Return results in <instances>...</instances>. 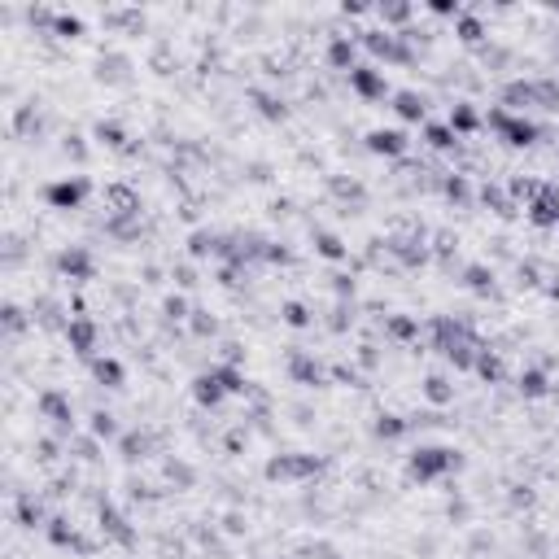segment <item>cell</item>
I'll use <instances>...</instances> for the list:
<instances>
[{
    "instance_id": "cell-1",
    "label": "cell",
    "mask_w": 559,
    "mask_h": 559,
    "mask_svg": "<svg viewBox=\"0 0 559 559\" xmlns=\"http://www.w3.org/2000/svg\"><path fill=\"white\" fill-rule=\"evenodd\" d=\"M446 468H459V459H454V450H420L415 459H411V472H415L420 481H429V476H437V472H446Z\"/></svg>"
},
{
    "instance_id": "cell-2",
    "label": "cell",
    "mask_w": 559,
    "mask_h": 559,
    "mask_svg": "<svg viewBox=\"0 0 559 559\" xmlns=\"http://www.w3.org/2000/svg\"><path fill=\"white\" fill-rule=\"evenodd\" d=\"M489 123H494V127H498V131H503V136L512 140V144H529V140L537 136V127H533V123H520V118H507V114H489Z\"/></svg>"
},
{
    "instance_id": "cell-3",
    "label": "cell",
    "mask_w": 559,
    "mask_h": 559,
    "mask_svg": "<svg viewBox=\"0 0 559 559\" xmlns=\"http://www.w3.org/2000/svg\"><path fill=\"white\" fill-rule=\"evenodd\" d=\"M350 84L363 92V96H385V79L376 75V70H367V66H354V70H350Z\"/></svg>"
},
{
    "instance_id": "cell-4",
    "label": "cell",
    "mask_w": 559,
    "mask_h": 559,
    "mask_svg": "<svg viewBox=\"0 0 559 559\" xmlns=\"http://www.w3.org/2000/svg\"><path fill=\"white\" fill-rule=\"evenodd\" d=\"M79 197H84V184H70V179H66V184H53L48 188V201H53L57 210H70V206H79Z\"/></svg>"
},
{
    "instance_id": "cell-5",
    "label": "cell",
    "mask_w": 559,
    "mask_h": 559,
    "mask_svg": "<svg viewBox=\"0 0 559 559\" xmlns=\"http://www.w3.org/2000/svg\"><path fill=\"white\" fill-rule=\"evenodd\" d=\"M372 149L376 153H406V136L402 131H372Z\"/></svg>"
},
{
    "instance_id": "cell-6",
    "label": "cell",
    "mask_w": 559,
    "mask_h": 559,
    "mask_svg": "<svg viewBox=\"0 0 559 559\" xmlns=\"http://www.w3.org/2000/svg\"><path fill=\"white\" fill-rule=\"evenodd\" d=\"M223 385H219V376H201V381H197V398H201V402H219L223 398Z\"/></svg>"
},
{
    "instance_id": "cell-7",
    "label": "cell",
    "mask_w": 559,
    "mask_h": 559,
    "mask_svg": "<svg viewBox=\"0 0 559 559\" xmlns=\"http://www.w3.org/2000/svg\"><path fill=\"white\" fill-rule=\"evenodd\" d=\"M398 114H402V118H424V101L415 92H402L398 96Z\"/></svg>"
},
{
    "instance_id": "cell-8",
    "label": "cell",
    "mask_w": 559,
    "mask_h": 559,
    "mask_svg": "<svg viewBox=\"0 0 559 559\" xmlns=\"http://www.w3.org/2000/svg\"><path fill=\"white\" fill-rule=\"evenodd\" d=\"M61 271H70V275H88L92 267H88V258L79 254V250H66V254H61Z\"/></svg>"
},
{
    "instance_id": "cell-9",
    "label": "cell",
    "mask_w": 559,
    "mask_h": 559,
    "mask_svg": "<svg viewBox=\"0 0 559 559\" xmlns=\"http://www.w3.org/2000/svg\"><path fill=\"white\" fill-rule=\"evenodd\" d=\"M520 389L529 393V398H542V393H546V376H542V372H524L520 376Z\"/></svg>"
},
{
    "instance_id": "cell-10",
    "label": "cell",
    "mask_w": 559,
    "mask_h": 559,
    "mask_svg": "<svg viewBox=\"0 0 559 559\" xmlns=\"http://www.w3.org/2000/svg\"><path fill=\"white\" fill-rule=\"evenodd\" d=\"M450 127H454V131H472V127H476V114H472L468 105L450 109Z\"/></svg>"
},
{
    "instance_id": "cell-11",
    "label": "cell",
    "mask_w": 559,
    "mask_h": 559,
    "mask_svg": "<svg viewBox=\"0 0 559 559\" xmlns=\"http://www.w3.org/2000/svg\"><path fill=\"white\" fill-rule=\"evenodd\" d=\"M96 376H101V381H109V385H118V381H123V367L109 363V358H101V363H96Z\"/></svg>"
},
{
    "instance_id": "cell-12",
    "label": "cell",
    "mask_w": 559,
    "mask_h": 559,
    "mask_svg": "<svg viewBox=\"0 0 559 559\" xmlns=\"http://www.w3.org/2000/svg\"><path fill=\"white\" fill-rule=\"evenodd\" d=\"M70 341L79 345V354H88V345H92V328H88V323H75V328H70Z\"/></svg>"
},
{
    "instance_id": "cell-13",
    "label": "cell",
    "mask_w": 559,
    "mask_h": 559,
    "mask_svg": "<svg viewBox=\"0 0 559 559\" xmlns=\"http://www.w3.org/2000/svg\"><path fill=\"white\" fill-rule=\"evenodd\" d=\"M376 433H381V437H402V433H406V424H402V420H393V415H385L381 424H376Z\"/></svg>"
},
{
    "instance_id": "cell-14",
    "label": "cell",
    "mask_w": 559,
    "mask_h": 559,
    "mask_svg": "<svg viewBox=\"0 0 559 559\" xmlns=\"http://www.w3.org/2000/svg\"><path fill=\"white\" fill-rule=\"evenodd\" d=\"M332 61H337V66H350V61H354L350 40H337V44H332ZM350 70H354V66H350Z\"/></svg>"
},
{
    "instance_id": "cell-15",
    "label": "cell",
    "mask_w": 559,
    "mask_h": 559,
    "mask_svg": "<svg viewBox=\"0 0 559 559\" xmlns=\"http://www.w3.org/2000/svg\"><path fill=\"white\" fill-rule=\"evenodd\" d=\"M44 411H48V415H57V420H70V411H66V402L57 398V393H48V398H44Z\"/></svg>"
},
{
    "instance_id": "cell-16",
    "label": "cell",
    "mask_w": 559,
    "mask_h": 559,
    "mask_svg": "<svg viewBox=\"0 0 559 559\" xmlns=\"http://www.w3.org/2000/svg\"><path fill=\"white\" fill-rule=\"evenodd\" d=\"M429 144H437V149H450V144H454V136H450L446 127H429Z\"/></svg>"
},
{
    "instance_id": "cell-17",
    "label": "cell",
    "mask_w": 559,
    "mask_h": 559,
    "mask_svg": "<svg viewBox=\"0 0 559 559\" xmlns=\"http://www.w3.org/2000/svg\"><path fill=\"white\" fill-rule=\"evenodd\" d=\"M429 398H433V402H446V398H450V389H446V381H441V376H433V381H429Z\"/></svg>"
},
{
    "instance_id": "cell-18",
    "label": "cell",
    "mask_w": 559,
    "mask_h": 559,
    "mask_svg": "<svg viewBox=\"0 0 559 559\" xmlns=\"http://www.w3.org/2000/svg\"><path fill=\"white\" fill-rule=\"evenodd\" d=\"M96 136H101L105 144H114V149L123 144V131H118V127H105V123H101V127H96Z\"/></svg>"
},
{
    "instance_id": "cell-19",
    "label": "cell",
    "mask_w": 559,
    "mask_h": 559,
    "mask_svg": "<svg viewBox=\"0 0 559 559\" xmlns=\"http://www.w3.org/2000/svg\"><path fill=\"white\" fill-rule=\"evenodd\" d=\"M319 250H323L328 258H341V254H345V250H341V240H337V236H319Z\"/></svg>"
},
{
    "instance_id": "cell-20",
    "label": "cell",
    "mask_w": 559,
    "mask_h": 559,
    "mask_svg": "<svg viewBox=\"0 0 559 559\" xmlns=\"http://www.w3.org/2000/svg\"><path fill=\"white\" fill-rule=\"evenodd\" d=\"M284 319H289L293 328H302V323H306V310H302L298 302H293V306H284Z\"/></svg>"
},
{
    "instance_id": "cell-21",
    "label": "cell",
    "mask_w": 559,
    "mask_h": 559,
    "mask_svg": "<svg viewBox=\"0 0 559 559\" xmlns=\"http://www.w3.org/2000/svg\"><path fill=\"white\" fill-rule=\"evenodd\" d=\"M459 31H464V40H481V22H476V18H464Z\"/></svg>"
},
{
    "instance_id": "cell-22",
    "label": "cell",
    "mask_w": 559,
    "mask_h": 559,
    "mask_svg": "<svg viewBox=\"0 0 559 559\" xmlns=\"http://www.w3.org/2000/svg\"><path fill=\"white\" fill-rule=\"evenodd\" d=\"M92 429L101 433V437H114V420H109V415H96V424H92Z\"/></svg>"
},
{
    "instance_id": "cell-23",
    "label": "cell",
    "mask_w": 559,
    "mask_h": 559,
    "mask_svg": "<svg viewBox=\"0 0 559 559\" xmlns=\"http://www.w3.org/2000/svg\"><path fill=\"white\" fill-rule=\"evenodd\" d=\"M468 280H472V289H489V280H485V271H481V267H472V271H468Z\"/></svg>"
},
{
    "instance_id": "cell-24",
    "label": "cell",
    "mask_w": 559,
    "mask_h": 559,
    "mask_svg": "<svg viewBox=\"0 0 559 559\" xmlns=\"http://www.w3.org/2000/svg\"><path fill=\"white\" fill-rule=\"evenodd\" d=\"M57 31L61 36H79V22L75 18H57Z\"/></svg>"
}]
</instances>
